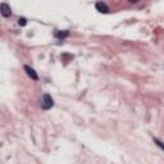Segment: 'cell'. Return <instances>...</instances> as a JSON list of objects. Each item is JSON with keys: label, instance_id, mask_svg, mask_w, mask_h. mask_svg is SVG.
<instances>
[{"label": "cell", "instance_id": "cell-1", "mask_svg": "<svg viewBox=\"0 0 164 164\" xmlns=\"http://www.w3.org/2000/svg\"><path fill=\"white\" fill-rule=\"evenodd\" d=\"M53 105H54L53 97L49 94H44L42 95V100H41V108L45 109V110H49V109L53 108Z\"/></svg>", "mask_w": 164, "mask_h": 164}, {"label": "cell", "instance_id": "cell-2", "mask_svg": "<svg viewBox=\"0 0 164 164\" xmlns=\"http://www.w3.org/2000/svg\"><path fill=\"white\" fill-rule=\"evenodd\" d=\"M0 13H1L3 17H9V15L12 14L10 7L8 5L7 3H1L0 4Z\"/></svg>", "mask_w": 164, "mask_h": 164}, {"label": "cell", "instance_id": "cell-3", "mask_svg": "<svg viewBox=\"0 0 164 164\" xmlns=\"http://www.w3.org/2000/svg\"><path fill=\"white\" fill-rule=\"evenodd\" d=\"M25 71H26L27 76H28L31 80H33V81H37V80H38L37 73L35 72V69H33V68H31L30 65H25Z\"/></svg>", "mask_w": 164, "mask_h": 164}, {"label": "cell", "instance_id": "cell-4", "mask_svg": "<svg viewBox=\"0 0 164 164\" xmlns=\"http://www.w3.org/2000/svg\"><path fill=\"white\" fill-rule=\"evenodd\" d=\"M96 9L100 12V13H108L109 12V8L107 7V4H104V3H96Z\"/></svg>", "mask_w": 164, "mask_h": 164}, {"label": "cell", "instance_id": "cell-5", "mask_svg": "<svg viewBox=\"0 0 164 164\" xmlns=\"http://www.w3.org/2000/svg\"><path fill=\"white\" fill-rule=\"evenodd\" d=\"M68 35H69V32H68V31H62V32H60V31H57V32H55V37L64 38V37H67Z\"/></svg>", "mask_w": 164, "mask_h": 164}, {"label": "cell", "instance_id": "cell-6", "mask_svg": "<svg viewBox=\"0 0 164 164\" xmlns=\"http://www.w3.org/2000/svg\"><path fill=\"white\" fill-rule=\"evenodd\" d=\"M18 23H19L21 26H26V25H27V19H26V18H19V19H18Z\"/></svg>", "mask_w": 164, "mask_h": 164}, {"label": "cell", "instance_id": "cell-7", "mask_svg": "<svg viewBox=\"0 0 164 164\" xmlns=\"http://www.w3.org/2000/svg\"><path fill=\"white\" fill-rule=\"evenodd\" d=\"M154 141H155V144H157V145H158L159 147H160V149H163V150H164V144H163V142H160L158 139H154Z\"/></svg>", "mask_w": 164, "mask_h": 164}]
</instances>
